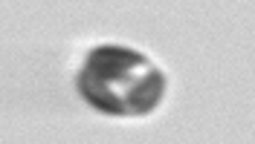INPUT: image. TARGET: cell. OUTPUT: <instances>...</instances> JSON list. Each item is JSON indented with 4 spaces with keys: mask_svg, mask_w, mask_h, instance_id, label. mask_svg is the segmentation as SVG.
Returning a JSON list of instances; mask_svg holds the SVG:
<instances>
[{
    "mask_svg": "<svg viewBox=\"0 0 255 144\" xmlns=\"http://www.w3.org/2000/svg\"><path fill=\"white\" fill-rule=\"evenodd\" d=\"M148 58L128 47H96L87 55L84 72L105 84H130L136 69H148Z\"/></svg>",
    "mask_w": 255,
    "mask_h": 144,
    "instance_id": "6da1fadb",
    "label": "cell"
},
{
    "mask_svg": "<svg viewBox=\"0 0 255 144\" xmlns=\"http://www.w3.org/2000/svg\"><path fill=\"white\" fill-rule=\"evenodd\" d=\"M162 96H165V75L159 69H154V66H148L139 78H133L128 84V90L122 93L128 112H133V115L151 112L162 101Z\"/></svg>",
    "mask_w": 255,
    "mask_h": 144,
    "instance_id": "7a4b0ae2",
    "label": "cell"
},
{
    "mask_svg": "<svg viewBox=\"0 0 255 144\" xmlns=\"http://www.w3.org/2000/svg\"><path fill=\"white\" fill-rule=\"evenodd\" d=\"M79 93L84 96L87 104H93L96 110L108 112V115H128V104H125V98H122V93H113L111 84L96 81L87 72L79 75Z\"/></svg>",
    "mask_w": 255,
    "mask_h": 144,
    "instance_id": "3957f363",
    "label": "cell"
}]
</instances>
